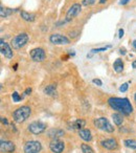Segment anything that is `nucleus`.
I'll list each match as a JSON object with an SVG mask.
<instances>
[{
    "label": "nucleus",
    "instance_id": "23",
    "mask_svg": "<svg viewBox=\"0 0 136 153\" xmlns=\"http://www.w3.org/2000/svg\"><path fill=\"white\" fill-rule=\"evenodd\" d=\"M81 150L83 153H94L93 149L87 144H82L81 145Z\"/></svg>",
    "mask_w": 136,
    "mask_h": 153
},
{
    "label": "nucleus",
    "instance_id": "21",
    "mask_svg": "<svg viewBox=\"0 0 136 153\" xmlns=\"http://www.w3.org/2000/svg\"><path fill=\"white\" fill-rule=\"evenodd\" d=\"M12 13H13V10H11V9H7V7H1V9H0V16L2 18L7 17V16H10Z\"/></svg>",
    "mask_w": 136,
    "mask_h": 153
},
{
    "label": "nucleus",
    "instance_id": "12",
    "mask_svg": "<svg viewBox=\"0 0 136 153\" xmlns=\"http://www.w3.org/2000/svg\"><path fill=\"white\" fill-rule=\"evenodd\" d=\"M15 144L11 140H1L0 144V151L2 153H13L15 151Z\"/></svg>",
    "mask_w": 136,
    "mask_h": 153
},
{
    "label": "nucleus",
    "instance_id": "30",
    "mask_svg": "<svg viewBox=\"0 0 136 153\" xmlns=\"http://www.w3.org/2000/svg\"><path fill=\"white\" fill-rule=\"evenodd\" d=\"M129 1H130V0H120V1H119V4H120V5H126L127 3H129Z\"/></svg>",
    "mask_w": 136,
    "mask_h": 153
},
{
    "label": "nucleus",
    "instance_id": "32",
    "mask_svg": "<svg viewBox=\"0 0 136 153\" xmlns=\"http://www.w3.org/2000/svg\"><path fill=\"white\" fill-rule=\"evenodd\" d=\"M1 122H2L3 124H5V125H9V122H7V120L5 119V117H1Z\"/></svg>",
    "mask_w": 136,
    "mask_h": 153
},
{
    "label": "nucleus",
    "instance_id": "13",
    "mask_svg": "<svg viewBox=\"0 0 136 153\" xmlns=\"http://www.w3.org/2000/svg\"><path fill=\"white\" fill-rule=\"evenodd\" d=\"M103 148L107 149V150H116L118 144H117V140L115 138H107L101 142Z\"/></svg>",
    "mask_w": 136,
    "mask_h": 153
},
{
    "label": "nucleus",
    "instance_id": "9",
    "mask_svg": "<svg viewBox=\"0 0 136 153\" xmlns=\"http://www.w3.org/2000/svg\"><path fill=\"white\" fill-rule=\"evenodd\" d=\"M81 12V5L79 3H75L70 9L68 10L67 13H66V17H65V21L69 22L73 19L75 17H77L79 15V13Z\"/></svg>",
    "mask_w": 136,
    "mask_h": 153
},
{
    "label": "nucleus",
    "instance_id": "4",
    "mask_svg": "<svg viewBox=\"0 0 136 153\" xmlns=\"http://www.w3.org/2000/svg\"><path fill=\"white\" fill-rule=\"evenodd\" d=\"M94 126H95L98 129L103 130L105 132H109V133H112L114 131V127L110 124V122L108 121V119L106 117H98V119L94 120Z\"/></svg>",
    "mask_w": 136,
    "mask_h": 153
},
{
    "label": "nucleus",
    "instance_id": "10",
    "mask_svg": "<svg viewBox=\"0 0 136 153\" xmlns=\"http://www.w3.org/2000/svg\"><path fill=\"white\" fill-rule=\"evenodd\" d=\"M64 148H65V145H64V142L60 140H52L49 144V149L52 153H62L64 151Z\"/></svg>",
    "mask_w": 136,
    "mask_h": 153
},
{
    "label": "nucleus",
    "instance_id": "3",
    "mask_svg": "<svg viewBox=\"0 0 136 153\" xmlns=\"http://www.w3.org/2000/svg\"><path fill=\"white\" fill-rule=\"evenodd\" d=\"M27 42H28V35L26 33H21V34L17 35V36H15L12 39L11 45L14 49H20Z\"/></svg>",
    "mask_w": 136,
    "mask_h": 153
},
{
    "label": "nucleus",
    "instance_id": "15",
    "mask_svg": "<svg viewBox=\"0 0 136 153\" xmlns=\"http://www.w3.org/2000/svg\"><path fill=\"white\" fill-rule=\"evenodd\" d=\"M68 125L70 126V128H72V129L81 130V129H83V127H85L86 122H85V120L80 119V120H75V121H73V122H70Z\"/></svg>",
    "mask_w": 136,
    "mask_h": 153
},
{
    "label": "nucleus",
    "instance_id": "31",
    "mask_svg": "<svg viewBox=\"0 0 136 153\" xmlns=\"http://www.w3.org/2000/svg\"><path fill=\"white\" fill-rule=\"evenodd\" d=\"M30 92H32V88L28 87V88H26V89H25V91H24V94H30Z\"/></svg>",
    "mask_w": 136,
    "mask_h": 153
},
{
    "label": "nucleus",
    "instance_id": "36",
    "mask_svg": "<svg viewBox=\"0 0 136 153\" xmlns=\"http://www.w3.org/2000/svg\"><path fill=\"white\" fill-rule=\"evenodd\" d=\"M133 47H134V48H136V40L133 41Z\"/></svg>",
    "mask_w": 136,
    "mask_h": 153
},
{
    "label": "nucleus",
    "instance_id": "19",
    "mask_svg": "<svg viewBox=\"0 0 136 153\" xmlns=\"http://www.w3.org/2000/svg\"><path fill=\"white\" fill-rule=\"evenodd\" d=\"M113 68H114L115 72H117V74H119V72H121L123 70V61H121V59H116L114 61V63H113Z\"/></svg>",
    "mask_w": 136,
    "mask_h": 153
},
{
    "label": "nucleus",
    "instance_id": "18",
    "mask_svg": "<svg viewBox=\"0 0 136 153\" xmlns=\"http://www.w3.org/2000/svg\"><path fill=\"white\" fill-rule=\"evenodd\" d=\"M20 15H21L22 19L25 20V21H27V22H33V21H35V19H36V16H35L34 14H30L25 11H21Z\"/></svg>",
    "mask_w": 136,
    "mask_h": 153
},
{
    "label": "nucleus",
    "instance_id": "8",
    "mask_svg": "<svg viewBox=\"0 0 136 153\" xmlns=\"http://www.w3.org/2000/svg\"><path fill=\"white\" fill-rule=\"evenodd\" d=\"M30 55L32 60H34L35 62H42V61H44L45 58H46V53H45L44 49L40 48V47L32 49Z\"/></svg>",
    "mask_w": 136,
    "mask_h": 153
},
{
    "label": "nucleus",
    "instance_id": "26",
    "mask_svg": "<svg viewBox=\"0 0 136 153\" xmlns=\"http://www.w3.org/2000/svg\"><path fill=\"white\" fill-rule=\"evenodd\" d=\"M96 0H83V2H82V4L85 5V7H88V5H91L93 4V3H95Z\"/></svg>",
    "mask_w": 136,
    "mask_h": 153
},
{
    "label": "nucleus",
    "instance_id": "27",
    "mask_svg": "<svg viewBox=\"0 0 136 153\" xmlns=\"http://www.w3.org/2000/svg\"><path fill=\"white\" fill-rule=\"evenodd\" d=\"M128 87H129V84L128 83H123V85L119 87V91H121V92H126L128 90Z\"/></svg>",
    "mask_w": 136,
    "mask_h": 153
},
{
    "label": "nucleus",
    "instance_id": "33",
    "mask_svg": "<svg viewBox=\"0 0 136 153\" xmlns=\"http://www.w3.org/2000/svg\"><path fill=\"white\" fill-rule=\"evenodd\" d=\"M119 53H120L121 55H125V53H126V49L123 47V48H120V49H119Z\"/></svg>",
    "mask_w": 136,
    "mask_h": 153
},
{
    "label": "nucleus",
    "instance_id": "20",
    "mask_svg": "<svg viewBox=\"0 0 136 153\" xmlns=\"http://www.w3.org/2000/svg\"><path fill=\"white\" fill-rule=\"evenodd\" d=\"M112 120H113V123L115 124L116 126H120L123 122V117L121 115V113L117 112V113H113L112 114Z\"/></svg>",
    "mask_w": 136,
    "mask_h": 153
},
{
    "label": "nucleus",
    "instance_id": "5",
    "mask_svg": "<svg viewBox=\"0 0 136 153\" xmlns=\"http://www.w3.org/2000/svg\"><path fill=\"white\" fill-rule=\"evenodd\" d=\"M42 150V145L38 140H28L23 147L24 153H39Z\"/></svg>",
    "mask_w": 136,
    "mask_h": 153
},
{
    "label": "nucleus",
    "instance_id": "22",
    "mask_svg": "<svg viewBox=\"0 0 136 153\" xmlns=\"http://www.w3.org/2000/svg\"><path fill=\"white\" fill-rule=\"evenodd\" d=\"M123 144L127 148L130 149H136V140H123Z\"/></svg>",
    "mask_w": 136,
    "mask_h": 153
},
{
    "label": "nucleus",
    "instance_id": "24",
    "mask_svg": "<svg viewBox=\"0 0 136 153\" xmlns=\"http://www.w3.org/2000/svg\"><path fill=\"white\" fill-rule=\"evenodd\" d=\"M111 45H107V46L104 47H98V48H92L91 49V53H102V51H106L108 48H110Z\"/></svg>",
    "mask_w": 136,
    "mask_h": 153
},
{
    "label": "nucleus",
    "instance_id": "14",
    "mask_svg": "<svg viewBox=\"0 0 136 153\" xmlns=\"http://www.w3.org/2000/svg\"><path fill=\"white\" fill-rule=\"evenodd\" d=\"M79 135L85 142H91L92 140V134L89 129H81L79 130Z\"/></svg>",
    "mask_w": 136,
    "mask_h": 153
},
{
    "label": "nucleus",
    "instance_id": "17",
    "mask_svg": "<svg viewBox=\"0 0 136 153\" xmlns=\"http://www.w3.org/2000/svg\"><path fill=\"white\" fill-rule=\"evenodd\" d=\"M44 94H47V96H55L57 94V85L55 84H50V85H47L46 87L44 88Z\"/></svg>",
    "mask_w": 136,
    "mask_h": 153
},
{
    "label": "nucleus",
    "instance_id": "28",
    "mask_svg": "<svg viewBox=\"0 0 136 153\" xmlns=\"http://www.w3.org/2000/svg\"><path fill=\"white\" fill-rule=\"evenodd\" d=\"M92 83H93V84H96L98 86H102V85H103V82L101 81L100 79H93V80H92Z\"/></svg>",
    "mask_w": 136,
    "mask_h": 153
},
{
    "label": "nucleus",
    "instance_id": "2",
    "mask_svg": "<svg viewBox=\"0 0 136 153\" xmlns=\"http://www.w3.org/2000/svg\"><path fill=\"white\" fill-rule=\"evenodd\" d=\"M30 113H32V109L28 106H21L19 108H17L13 113V119L16 123H23L25 122L28 117H30Z\"/></svg>",
    "mask_w": 136,
    "mask_h": 153
},
{
    "label": "nucleus",
    "instance_id": "7",
    "mask_svg": "<svg viewBox=\"0 0 136 153\" xmlns=\"http://www.w3.org/2000/svg\"><path fill=\"white\" fill-rule=\"evenodd\" d=\"M49 41L55 45H67L70 43V40L67 37L61 34H52L49 37Z\"/></svg>",
    "mask_w": 136,
    "mask_h": 153
},
{
    "label": "nucleus",
    "instance_id": "35",
    "mask_svg": "<svg viewBox=\"0 0 136 153\" xmlns=\"http://www.w3.org/2000/svg\"><path fill=\"white\" fill-rule=\"evenodd\" d=\"M107 0H100V3L101 4H104V3H106Z\"/></svg>",
    "mask_w": 136,
    "mask_h": 153
},
{
    "label": "nucleus",
    "instance_id": "29",
    "mask_svg": "<svg viewBox=\"0 0 136 153\" xmlns=\"http://www.w3.org/2000/svg\"><path fill=\"white\" fill-rule=\"evenodd\" d=\"M123 33H125V32H123V28H119V30H118V37H119L120 39L123 37Z\"/></svg>",
    "mask_w": 136,
    "mask_h": 153
},
{
    "label": "nucleus",
    "instance_id": "34",
    "mask_svg": "<svg viewBox=\"0 0 136 153\" xmlns=\"http://www.w3.org/2000/svg\"><path fill=\"white\" fill-rule=\"evenodd\" d=\"M132 68H136V60L133 61V63H132Z\"/></svg>",
    "mask_w": 136,
    "mask_h": 153
},
{
    "label": "nucleus",
    "instance_id": "1",
    "mask_svg": "<svg viewBox=\"0 0 136 153\" xmlns=\"http://www.w3.org/2000/svg\"><path fill=\"white\" fill-rule=\"evenodd\" d=\"M108 104L113 110L121 113L123 115H129L133 111V107L127 98H110L108 99Z\"/></svg>",
    "mask_w": 136,
    "mask_h": 153
},
{
    "label": "nucleus",
    "instance_id": "37",
    "mask_svg": "<svg viewBox=\"0 0 136 153\" xmlns=\"http://www.w3.org/2000/svg\"><path fill=\"white\" fill-rule=\"evenodd\" d=\"M134 101H135V104H136V92H135V94H134Z\"/></svg>",
    "mask_w": 136,
    "mask_h": 153
},
{
    "label": "nucleus",
    "instance_id": "25",
    "mask_svg": "<svg viewBox=\"0 0 136 153\" xmlns=\"http://www.w3.org/2000/svg\"><path fill=\"white\" fill-rule=\"evenodd\" d=\"M12 98H13V101L15 103H18V102H20V101L22 100V97H20L19 94H18L17 91L13 92V94H12Z\"/></svg>",
    "mask_w": 136,
    "mask_h": 153
},
{
    "label": "nucleus",
    "instance_id": "16",
    "mask_svg": "<svg viewBox=\"0 0 136 153\" xmlns=\"http://www.w3.org/2000/svg\"><path fill=\"white\" fill-rule=\"evenodd\" d=\"M65 132L62 129H50L48 131V136L52 140H57V138L61 137V136L64 135Z\"/></svg>",
    "mask_w": 136,
    "mask_h": 153
},
{
    "label": "nucleus",
    "instance_id": "11",
    "mask_svg": "<svg viewBox=\"0 0 136 153\" xmlns=\"http://www.w3.org/2000/svg\"><path fill=\"white\" fill-rule=\"evenodd\" d=\"M0 51H1V55L4 56L7 59H12L14 56V53L12 51L11 46L7 42H4L2 39L0 40Z\"/></svg>",
    "mask_w": 136,
    "mask_h": 153
},
{
    "label": "nucleus",
    "instance_id": "6",
    "mask_svg": "<svg viewBox=\"0 0 136 153\" xmlns=\"http://www.w3.org/2000/svg\"><path fill=\"white\" fill-rule=\"evenodd\" d=\"M46 130V125L44 123L40 121H36L33 122L28 125V131L30 133L35 134V135H38V134H41L42 132H44Z\"/></svg>",
    "mask_w": 136,
    "mask_h": 153
}]
</instances>
